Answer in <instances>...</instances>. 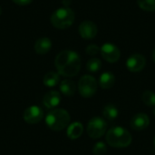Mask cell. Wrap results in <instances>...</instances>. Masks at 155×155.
Instances as JSON below:
<instances>
[{
  "label": "cell",
  "instance_id": "obj_1",
  "mask_svg": "<svg viewBox=\"0 0 155 155\" xmlns=\"http://www.w3.org/2000/svg\"><path fill=\"white\" fill-rule=\"evenodd\" d=\"M81 58L79 54L72 50L60 52L54 60V65L59 74L64 77H74L81 69Z\"/></svg>",
  "mask_w": 155,
  "mask_h": 155
},
{
  "label": "cell",
  "instance_id": "obj_2",
  "mask_svg": "<svg viewBox=\"0 0 155 155\" xmlns=\"http://www.w3.org/2000/svg\"><path fill=\"white\" fill-rule=\"evenodd\" d=\"M105 138L107 143L114 148L128 147L133 141L130 132L122 126H114L109 129Z\"/></svg>",
  "mask_w": 155,
  "mask_h": 155
},
{
  "label": "cell",
  "instance_id": "obj_3",
  "mask_svg": "<svg viewBox=\"0 0 155 155\" xmlns=\"http://www.w3.org/2000/svg\"><path fill=\"white\" fill-rule=\"evenodd\" d=\"M70 114L64 109H54L45 118V124L53 131H62L69 125Z\"/></svg>",
  "mask_w": 155,
  "mask_h": 155
},
{
  "label": "cell",
  "instance_id": "obj_4",
  "mask_svg": "<svg viewBox=\"0 0 155 155\" xmlns=\"http://www.w3.org/2000/svg\"><path fill=\"white\" fill-rule=\"evenodd\" d=\"M74 17V12L71 8L64 6L56 9L52 14L50 21L54 27L57 29H66L73 25Z\"/></svg>",
  "mask_w": 155,
  "mask_h": 155
},
{
  "label": "cell",
  "instance_id": "obj_5",
  "mask_svg": "<svg viewBox=\"0 0 155 155\" xmlns=\"http://www.w3.org/2000/svg\"><path fill=\"white\" fill-rule=\"evenodd\" d=\"M107 123L102 117H93L87 124V134L92 139H99L106 134Z\"/></svg>",
  "mask_w": 155,
  "mask_h": 155
},
{
  "label": "cell",
  "instance_id": "obj_6",
  "mask_svg": "<svg viewBox=\"0 0 155 155\" xmlns=\"http://www.w3.org/2000/svg\"><path fill=\"white\" fill-rule=\"evenodd\" d=\"M78 91L82 97L90 98L94 96L97 91V81L92 75H84L78 83Z\"/></svg>",
  "mask_w": 155,
  "mask_h": 155
},
{
  "label": "cell",
  "instance_id": "obj_7",
  "mask_svg": "<svg viewBox=\"0 0 155 155\" xmlns=\"http://www.w3.org/2000/svg\"><path fill=\"white\" fill-rule=\"evenodd\" d=\"M101 54L108 63H116L121 57L120 49L114 44L106 43L101 47Z\"/></svg>",
  "mask_w": 155,
  "mask_h": 155
},
{
  "label": "cell",
  "instance_id": "obj_8",
  "mask_svg": "<svg viewBox=\"0 0 155 155\" xmlns=\"http://www.w3.org/2000/svg\"><path fill=\"white\" fill-rule=\"evenodd\" d=\"M43 117H44V112L42 108L36 105H33L26 108L23 114L24 120L29 124H38L39 122L42 121Z\"/></svg>",
  "mask_w": 155,
  "mask_h": 155
},
{
  "label": "cell",
  "instance_id": "obj_9",
  "mask_svg": "<svg viewBox=\"0 0 155 155\" xmlns=\"http://www.w3.org/2000/svg\"><path fill=\"white\" fill-rule=\"evenodd\" d=\"M146 65V59L141 54H132L126 61V67L130 72L138 73L143 70Z\"/></svg>",
  "mask_w": 155,
  "mask_h": 155
},
{
  "label": "cell",
  "instance_id": "obj_10",
  "mask_svg": "<svg viewBox=\"0 0 155 155\" xmlns=\"http://www.w3.org/2000/svg\"><path fill=\"white\" fill-rule=\"evenodd\" d=\"M98 28L97 25L90 20L82 22L79 25V34L81 37L84 39H93L97 35Z\"/></svg>",
  "mask_w": 155,
  "mask_h": 155
},
{
  "label": "cell",
  "instance_id": "obj_11",
  "mask_svg": "<svg viewBox=\"0 0 155 155\" xmlns=\"http://www.w3.org/2000/svg\"><path fill=\"white\" fill-rule=\"evenodd\" d=\"M131 127L134 131H143L145 130L150 124V118L146 114L138 113L133 116L131 120Z\"/></svg>",
  "mask_w": 155,
  "mask_h": 155
},
{
  "label": "cell",
  "instance_id": "obj_12",
  "mask_svg": "<svg viewBox=\"0 0 155 155\" xmlns=\"http://www.w3.org/2000/svg\"><path fill=\"white\" fill-rule=\"evenodd\" d=\"M61 102V95L60 93L57 91H50L46 93L43 98L44 105L48 109H54L59 105Z\"/></svg>",
  "mask_w": 155,
  "mask_h": 155
},
{
  "label": "cell",
  "instance_id": "obj_13",
  "mask_svg": "<svg viewBox=\"0 0 155 155\" xmlns=\"http://www.w3.org/2000/svg\"><path fill=\"white\" fill-rule=\"evenodd\" d=\"M52 48V41L48 37L39 38L34 45L35 51L39 54H45L48 53Z\"/></svg>",
  "mask_w": 155,
  "mask_h": 155
},
{
  "label": "cell",
  "instance_id": "obj_14",
  "mask_svg": "<svg viewBox=\"0 0 155 155\" xmlns=\"http://www.w3.org/2000/svg\"><path fill=\"white\" fill-rule=\"evenodd\" d=\"M115 84V76L111 72H104L99 78V85L105 90L111 89Z\"/></svg>",
  "mask_w": 155,
  "mask_h": 155
},
{
  "label": "cell",
  "instance_id": "obj_15",
  "mask_svg": "<svg viewBox=\"0 0 155 155\" xmlns=\"http://www.w3.org/2000/svg\"><path fill=\"white\" fill-rule=\"evenodd\" d=\"M83 132H84L83 124L79 122H74V123L71 124L70 125H68L66 134H67V136L69 139L76 140L83 134Z\"/></svg>",
  "mask_w": 155,
  "mask_h": 155
},
{
  "label": "cell",
  "instance_id": "obj_16",
  "mask_svg": "<svg viewBox=\"0 0 155 155\" xmlns=\"http://www.w3.org/2000/svg\"><path fill=\"white\" fill-rule=\"evenodd\" d=\"M60 91L65 96H73L76 92V84L69 79H65L60 84Z\"/></svg>",
  "mask_w": 155,
  "mask_h": 155
},
{
  "label": "cell",
  "instance_id": "obj_17",
  "mask_svg": "<svg viewBox=\"0 0 155 155\" xmlns=\"http://www.w3.org/2000/svg\"><path fill=\"white\" fill-rule=\"evenodd\" d=\"M118 115H119V109L114 104H108L103 109V116L104 119L108 121L115 120L118 117Z\"/></svg>",
  "mask_w": 155,
  "mask_h": 155
},
{
  "label": "cell",
  "instance_id": "obj_18",
  "mask_svg": "<svg viewBox=\"0 0 155 155\" xmlns=\"http://www.w3.org/2000/svg\"><path fill=\"white\" fill-rule=\"evenodd\" d=\"M59 74L55 72H48L44 77V84L47 87H54L59 83Z\"/></svg>",
  "mask_w": 155,
  "mask_h": 155
},
{
  "label": "cell",
  "instance_id": "obj_19",
  "mask_svg": "<svg viewBox=\"0 0 155 155\" xmlns=\"http://www.w3.org/2000/svg\"><path fill=\"white\" fill-rule=\"evenodd\" d=\"M142 100L146 106L154 107L155 106V93L153 91H145L142 95Z\"/></svg>",
  "mask_w": 155,
  "mask_h": 155
},
{
  "label": "cell",
  "instance_id": "obj_20",
  "mask_svg": "<svg viewBox=\"0 0 155 155\" xmlns=\"http://www.w3.org/2000/svg\"><path fill=\"white\" fill-rule=\"evenodd\" d=\"M86 68L91 73H96L102 68V62L98 58H91L86 64Z\"/></svg>",
  "mask_w": 155,
  "mask_h": 155
},
{
  "label": "cell",
  "instance_id": "obj_21",
  "mask_svg": "<svg viewBox=\"0 0 155 155\" xmlns=\"http://www.w3.org/2000/svg\"><path fill=\"white\" fill-rule=\"evenodd\" d=\"M137 4L144 11H155V0H137Z\"/></svg>",
  "mask_w": 155,
  "mask_h": 155
},
{
  "label": "cell",
  "instance_id": "obj_22",
  "mask_svg": "<svg viewBox=\"0 0 155 155\" xmlns=\"http://www.w3.org/2000/svg\"><path fill=\"white\" fill-rule=\"evenodd\" d=\"M107 153V146L103 142L96 143L93 147L94 155H105Z\"/></svg>",
  "mask_w": 155,
  "mask_h": 155
},
{
  "label": "cell",
  "instance_id": "obj_23",
  "mask_svg": "<svg viewBox=\"0 0 155 155\" xmlns=\"http://www.w3.org/2000/svg\"><path fill=\"white\" fill-rule=\"evenodd\" d=\"M85 51L89 55H95L101 51V48H99V46L96 45H89L86 47Z\"/></svg>",
  "mask_w": 155,
  "mask_h": 155
},
{
  "label": "cell",
  "instance_id": "obj_24",
  "mask_svg": "<svg viewBox=\"0 0 155 155\" xmlns=\"http://www.w3.org/2000/svg\"><path fill=\"white\" fill-rule=\"evenodd\" d=\"M12 1L18 5H29L33 0H12Z\"/></svg>",
  "mask_w": 155,
  "mask_h": 155
},
{
  "label": "cell",
  "instance_id": "obj_25",
  "mask_svg": "<svg viewBox=\"0 0 155 155\" xmlns=\"http://www.w3.org/2000/svg\"><path fill=\"white\" fill-rule=\"evenodd\" d=\"M153 62L155 63V48L154 50H153Z\"/></svg>",
  "mask_w": 155,
  "mask_h": 155
},
{
  "label": "cell",
  "instance_id": "obj_26",
  "mask_svg": "<svg viewBox=\"0 0 155 155\" xmlns=\"http://www.w3.org/2000/svg\"><path fill=\"white\" fill-rule=\"evenodd\" d=\"M153 114H154V115H155V106H154V107H153Z\"/></svg>",
  "mask_w": 155,
  "mask_h": 155
},
{
  "label": "cell",
  "instance_id": "obj_27",
  "mask_svg": "<svg viewBox=\"0 0 155 155\" xmlns=\"http://www.w3.org/2000/svg\"><path fill=\"white\" fill-rule=\"evenodd\" d=\"M153 144H154V146H155V136H154V139H153Z\"/></svg>",
  "mask_w": 155,
  "mask_h": 155
},
{
  "label": "cell",
  "instance_id": "obj_28",
  "mask_svg": "<svg viewBox=\"0 0 155 155\" xmlns=\"http://www.w3.org/2000/svg\"><path fill=\"white\" fill-rule=\"evenodd\" d=\"M1 12H2V10H1V7H0V15H1Z\"/></svg>",
  "mask_w": 155,
  "mask_h": 155
}]
</instances>
